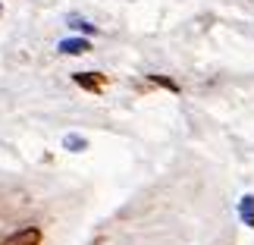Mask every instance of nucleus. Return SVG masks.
Segmentation results:
<instances>
[{"label": "nucleus", "instance_id": "f03ea898", "mask_svg": "<svg viewBox=\"0 0 254 245\" xmlns=\"http://www.w3.org/2000/svg\"><path fill=\"white\" fill-rule=\"evenodd\" d=\"M75 85L91 91V94H101L107 88V76L104 73H75Z\"/></svg>", "mask_w": 254, "mask_h": 245}, {"label": "nucleus", "instance_id": "0eeeda50", "mask_svg": "<svg viewBox=\"0 0 254 245\" xmlns=\"http://www.w3.org/2000/svg\"><path fill=\"white\" fill-rule=\"evenodd\" d=\"M0 13H3V6H0Z\"/></svg>", "mask_w": 254, "mask_h": 245}, {"label": "nucleus", "instance_id": "20e7f679", "mask_svg": "<svg viewBox=\"0 0 254 245\" xmlns=\"http://www.w3.org/2000/svg\"><path fill=\"white\" fill-rule=\"evenodd\" d=\"M239 214L248 227H254V195H245V198L239 201Z\"/></svg>", "mask_w": 254, "mask_h": 245}, {"label": "nucleus", "instance_id": "39448f33", "mask_svg": "<svg viewBox=\"0 0 254 245\" xmlns=\"http://www.w3.org/2000/svg\"><path fill=\"white\" fill-rule=\"evenodd\" d=\"M148 82L157 85V88H167V91H173V94H179V85H176L173 79H167V76H148Z\"/></svg>", "mask_w": 254, "mask_h": 245}, {"label": "nucleus", "instance_id": "423d86ee", "mask_svg": "<svg viewBox=\"0 0 254 245\" xmlns=\"http://www.w3.org/2000/svg\"><path fill=\"white\" fill-rule=\"evenodd\" d=\"M66 148L69 151H85V139L82 135H66Z\"/></svg>", "mask_w": 254, "mask_h": 245}, {"label": "nucleus", "instance_id": "7ed1b4c3", "mask_svg": "<svg viewBox=\"0 0 254 245\" xmlns=\"http://www.w3.org/2000/svg\"><path fill=\"white\" fill-rule=\"evenodd\" d=\"M88 38H66V41H60V54H72V57H79L88 51Z\"/></svg>", "mask_w": 254, "mask_h": 245}, {"label": "nucleus", "instance_id": "f257e3e1", "mask_svg": "<svg viewBox=\"0 0 254 245\" xmlns=\"http://www.w3.org/2000/svg\"><path fill=\"white\" fill-rule=\"evenodd\" d=\"M0 245H41V230L38 227H22L0 242Z\"/></svg>", "mask_w": 254, "mask_h": 245}]
</instances>
